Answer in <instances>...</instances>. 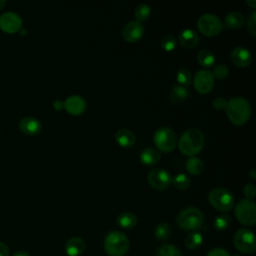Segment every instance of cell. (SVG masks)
I'll use <instances>...</instances> for the list:
<instances>
[{"instance_id":"1","label":"cell","mask_w":256,"mask_h":256,"mask_svg":"<svg viewBox=\"0 0 256 256\" xmlns=\"http://www.w3.org/2000/svg\"><path fill=\"white\" fill-rule=\"evenodd\" d=\"M225 111L232 123L241 125L249 119L251 114V106L246 98L242 96H234L227 100Z\"/></svg>"},{"instance_id":"2","label":"cell","mask_w":256,"mask_h":256,"mask_svg":"<svg viewBox=\"0 0 256 256\" xmlns=\"http://www.w3.org/2000/svg\"><path fill=\"white\" fill-rule=\"evenodd\" d=\"M205 143V137L201 130L197 128H188L180 136L178 147L180 151L188 156H194L199 153Z\"/></svg>"},{"instance_id":"3","label":"cell","mask_w":256,"mask_h":256,"mask_svg":"<svg viewBox=\"0 0 256 256\" xmlns=\"http://www.w3.org/2000/svg\"><path fill=\"white\" fill-rule=\"evenodd\" d=\"M203 222V212L194 206L183 208L176 216L177 225L184 230L195 231L202 226Z\"/></svg>"},{"instance_id":"4","label":"cell","mask_w":256,"mask_h":256,"mask_svg":"<svg viewBox=\"0 0 256 256\" xmlns=\"http://www.w3.org/2000/svg\"><path fill=\"white\" fill-rule=\"evenodd\" d=\"M104 249L110 256H124L129 250V239L120 231H111L104 238Z\"/></svg>"},{"instance_id":"5","label":"cell","mask_w":256,"mask_h":256,"mask_svg":"<svg viewBox=\"0 0 256 256\" xmlns=\"http://www.w3.org/2000/svg\"><path fill=\"white\" fill-rule=\"evenodd\" d=\"M208 201L215 209L227 212L233 208L234 196L232 192L226 188L215 187L209 191Z\"/></svg>"},{"instance_id":"6","label":"cell","mask_w":256,"mask_h":256,"mask_svg":"<svg viewBox=\"0 0 256 256\" xmlns=\"http://www.w3.org/2000/svg\"><path fill=\"white\" fill-rule=\"evenodd\" d=\"M153 141L160 151L170 152L176 147L177 135L172 128L168 126H161L154 132Z\"/></svg>"},{"instance_id":"7","label":"cell","mask_w":256,"mask_h":256,"mask_svg":"<svg viewBox=\"0 0 256 256\" xmlns=\"http://www.w3.org/2000/svg\"><path fill=\"white\" fill-rule=\"evenodd\" d=\"M235 215L243 225L252 226L256 222V205L252 199L243 198L235 205Z\"/></svg>"},{"instance_id":"8","label":"cell","mask_w":256,"mask_h":256,"mask_svg":"<svg viewBox=\"0 0 256 256\" xmlns=\"http://www.w3.org/2000/svg\"><path fill=\"white\" fill-rule=\"evenodd\" d=\"M197 27L200 32L206 36H214L221 32L223 23L214 13H203L197 19Z\"/></svg>"},{"instance_id":"9","label":"cell","mask_w":256,"mask_h":256,"mask_svg":"<svg viewBox=\"0 0 256 256\" xmlns=\"http://www.w3.org/2000/svg\"><path fill=\"white\" fill-rule=\"evenodd\" d=\"M233 243L236 249L244 254H252L256 250L254 233L247 228H241L235 232Z\"/></svg>"},{"instance_id":"10","label":"cell","mask_w":256,"mask_h":256,"mask_svg":"<svg viewBox=\"0 0 256 256\" xmlns=\"http://www.w3.org/2000/svg\"><path fill=\"white\" fill-rule=\"evenodd\" d=\"M147 179L153 188L164 190L171 184L172 176L166 169L162 167H154L149 170Z\"/></svg>"},{"instance_id":"11","label":"cell","mask_w":256,"mask_h":256,"mask_svg":"<svg viewBox=\"0 0 256 256\" xmlns=\"http://www.w3.org/2000/svg\"><path fill=\"white\" fill-rule=\"evenodd\" d=\"M22 18L14 11H6L0 15V29L5 33L13 34L21 30Z\"/></svg>"},{"instance_id":"12","label":"cell","mask_w":256,"mask_h":256,"mask_svg":"<svg viewBox=\"0 0 256 256\" xmlns=\"http://www.w3.org/2000/svg\"><path fill=\"white\" fill-rule=\"evenodd\" d=\"M194 88L202 93H208L214 86V76L208 69H200L193 76Z\"/></svg>"},{"instance_id":"13","label":"cell","mask_w":256,"mask_h":256,"mask_svg":"<svg viewBox=\"0 0 256 256\" xmlns=\"http://www.w3.org/2000/svg\"><path fill=\"white\" fill-rule=\"evenodd\" d=\"M144 34V26L137 20L127 22L122 28V36L128 42H135L139 40Z\"/></svg>"},{"instance_id":"14","label":"cell","mask_w":256,"mask_h":256,"mask_svg":"<svg viewBox=\"0 0 256 256\" xmlns=\"http://www.w3.org/2000/svg\"><path fill=\"white\" fill-rule=\"evenodd\" d=\"M230 59L236 66L246 67L252 61V54L246 47L236 46L230 52Z\"/></svg>"},{"instance_id":"15","label":"cell","mask_w":256,"mask_h":256,"mask_svg":"<svg viewBox=\"0 0 256 256\" xmlns=\"http://www.w3.org/2000/svg\"><path fill=\"white\" fill-rule=\"evenodd\" d=\"M64 108L73 115H78L84 112L86 109V101L85 99L80 95H69L64 100Z\"/></svg>"},{"instance_id":"16","label":"cell","mask_w":256,"mask_h":256,"mask_svg":"<svg viewBox=\"0 0 256 256\" xmlns=\"http://www.w3.org/2000/svg\"><path fill=\"white\" fill-rule=\"evenodd\" d=\"M178 40L185 48L196 47L200 41L199 34L192 28L182 29L178 34Z\"/></svg>"},{"instance_id":"17","label":"cell","mask_w":256,"mask_h":256,"mask_svg":"<svg viewBox=\"0 0 256 256\" xmlns=\"http://www.w3.org/2000/svg\"><path fill=\"white\" fill-rule=\"evenodd\" d=\"M20 130L27 135H35L40 132L42 128V124L39 119L35 117H24L19 122Z\"/></svg>"},{"instance_id":"18","label":"cell","mask_w":256,"mask_h":256,"mask_svg":"<svg viewBox=\"0 0 256 256\" xmlns=\"http://www.w3.org/2000/svg\"><path fill=\"white\" fill-rule=\"evenodd\" d=\"M85 250V242L81 237H71L65 244V252L68 256H80Z\"/></svg>"},{"instance_id":"19","label":"cell","mask_w":256,"mask_h":256,"mask_svg":"<svg viewBox=\"0 0 256 256\" xmlns=\"http://www.w3.org/2000/svg\"><path fill=\"white\" fill-rule=\"evenodd\" d=\"M188 96H189V90L185 86H182L179 84H174L169 89L168 98L173 104L181 103L182 101L186 100L188 98Z\"/></svg>"},{"instance_id":"20","label":"cell","mask_w":256,"mask_h":256,"mask_svg":"<svg viewBox=\"0 0 256 256\" xmlns=\"http://www.w3.org/2000/svg\"><path fill=\"white\" fill-rule=\"evenodd\" d=\"M117 142L124 147H130L135 143V134L128 128H120L115 133Z\"/></svg>"},{"instance_id":"21","label":"cell","mask_w":256,"mask_h":256,"mask_svg":"<svg viewBox=\"0 0 256 256\" xmlns=\"http://www.w3.org/2000/svg\"><path fill=\"white\" fill-rule=\"evenodd\" d=\"M244 23V16L240 11H231L224 17V25L229 29H237Z\"/></svg>"},{"instance_id":"22","label":"cell","mask_w":256,"mask_h":256,"mask_svg":"<svg viewBox=\"0 0 256 256\" xmlns=\"http://www.w3.org/2000/svg\"><path fill=\"white\" fill-rule=\"evenodd\" d=\"M160 158H161L160 151L153 147L144 148L140 153V160L147 165L157 163L160 160Z\"/></svg>"},{"instance_id":"23","label":"cell","mask_w":256,"mask_h":256,"mask_svg":"<svg viewBox=\"0 0 256 256\" xmlns=\"http://www.w3.org/2000/svg\"><path fill=\"white\" fill-rule=\"evenodd\" d=\"M117 224L124 229H132L137 224V217L132 212H122L117 216Z\"/></svg>"},{"instance_id":"24","label":"cell","mask_w":256,"mask_h":256,"mask_svg":"<svg viewBox=\"0 0 256 256\" xmlns=\"http://www.w3.org/2000/svg\"><path fill=\"white\" fill-rule=\"evenodd\" d=\"M203 242V236L202 234L195 230V231H191L190 233H188L184 239V243L185 246L190 249V250H196L198 249Z\"/></svg>"},{"instance_id":"25","label":"cell","mask_w":256,"mask_h":256,"mask_svg":"<svg viewBox=\"0 0 256 256\" xmlns=\"http://www.w3.org/2000/svg\"><path fill=\"white\" fill-rule=\"evenodd\" d=\"M215 60L216 58L214 53L207 48L201 49L197 54V61L204 67L212 66L215 63Z\"/></svg>"},{"instance_id":"26","label":"cell","mask_w":256,"mask_h":256,"mask_svg":"<svg viewBox=\"0 0 256 256\" xmlns=\"http://www.w3.org/2000/svg\"><path fill=\"white\" fill-rule=\"evenodd\" d=\"M203 166H204L203 161L196 156H190L185 163V167L187 171L193 175L199 174L202 171Z\"/></svg>"},{"instance_id":"27","label":"cell","mask_w":256,"mask_h":256,"mask_svg":"<svg viewBox=\"0 0 256 256\" xmlns=\"http://www.w3.org/2000/svg\"><path fill=\"white\" fill-rule=\"evenodd\" d=\"M155 256H183V255L178 247L172 244H163L157 249Z\"/></svg>"},{"instance_id":"28","label":"cell","mask_w":256,"mask_h":256,"mask_svg":"<svg viewBox=\"0 0 256 256\" xmlns=\"http://www.w3.org/2000/svg\"><path fill=\"white\" fill-rule=\"evenodd\" d=\"M154 235L159 240H166L171 235V226L169 223L161 222L154 229Z\"/></svg>"},{"instance_id":"29","label":"cell","mask_w":256,"mask_h":256,"mask_svg":"<svg viewBox=\"0 0 256 256\" xmlns=\"http://www.w3.org/2000/svg\"><path fill=\"white\" fill-rule=\"evenodd\" d=\"M171 183L177 189H186L191 184V179L187 174L180 172L172 177Z\"/></svg>"},{"instance_id":"30","label":"cell","mask_w":256,"mask_h":256,"mask_svg":"<svg viewBox=\"0 0 256 256\" xmlns=\"http://www.w3.org/2000/svg\"><path fill=\"white\" fill-rule=\"evenodd\" d=\"M151 13V8L147 3H140L136 6L134 10V16L137 21L141 22L143 20H146Z\"/></svg>"},{"instance_id":"31","label":"cell","mask_w":256,"mask_h":256,"mask_svg":"<svg viewBox=\"0 0 256 256\" xmlns=\"http://www.w3.org/2000/svg\"><path fill=\"white\" fill-rule=\"evenodd\" d=\"M176 79L179 83V85L182 86H188L192 81V74L189 69L187 68H180L176 72Z\"/></svg>"},{"instance_id":"32","label":"cell","mask_w":256,"mask_h":256,"mask_svg":"<svg viewBox=\"0 0 256 256\" xmlns=\"http://www.w3.org/2000/svg\"><path fill=\"white\" fill-rule=\"evenodd\" d=\"M213 224H214L215 229H217L219 231L225 230V229L228 228V226L230 224V217L225 213L219 214L215 217Z\"/></svg>"},{"instance_id":"33","label":"cell","mask_w":256,"mask_h":256,"mask_svg":"<svg viewBox=\"0 0 256 256\" xmlns=\"http://www.w3.org/2000/svg\"><path fill=\"white\" fill-rule=\"evenodd\" d=\"M177 44V41L175 39V37L171 34H166L164 35L161 40H160V45L161 47L166 50V51H172L175 49Z\"/></svg>"},{"instance_id":"34","label":"cell","mask_w":256,"mask_h":256,"mask_svg":"<svg viewBox=\"0 0 256 256\" xmlns=\"http://www.w3.org/2000/svg\"><path fill=\"white\" fill-rule=\"evenodd\" d=\"M229 73V68L225 64H218L214 67L212 74L214 78L217 79H224Z\"/></svg>"},{"instance_id":"35","label":"cell","mask_w":256,"mask_h":256,"mask_svg":"<svg viewBox=\"0 0 256 256\" xmlns=\"http://www.w3.org/2000/svg\"><path fill=\"white\" fill-rule=\"evenodd\" d=\"M247 28L252 36L256 35V12H255V10H253L248 16Z\"/></svg>"},{"instance_id":"36","label":"cell","mask_w":256,"mask_h":256,"mask_svg":"<svg viewBox=\"0 0 256 256\" xmlns=\"http://www.w3.org/2000/svg\"><path fill=\"white\" fill-rule=\"evenodd\" d=\"M243 193L248 199H252L256 194V187L253 183H247L245 184L243 188Z\"/></svg>"},{"instance_id":"37","label":"cell","mask_w":256,"mask_h":256,"mask_svg":"<svg viewBox=\"0 0 256 256\" xmlns=\"http://www.w3.org/2000/svg\"><path fill=\"white\" fill-rule=\"evenodd\" d=\"M226 104H227V99L224 98L223 96H217V97H215V98L213 99V101H212V105H213L216 109H219V110L224 109L225 106H226Z\"/></svg>"},{"instance_id":"38","label":"cell","mask_w":256,"mask_h":256,"mask_svg":"<svg viewBox=\"0 0 256 256\" xmlns=\"http://www.w3.org/2000/svg\"><path fill=\"white\" fill-rule=\"evenodd\" d=\"M207 256H230V254L222 248H214L209 251Z\"/></svg>"},{"instance_id":"39","label":"cell","mask_w":256,"mask_h":256,"mask_svg":"<svg viewBox=\"0 0 256 256\" xmlns=\"http://www.w3.org/2000/svg\"><path fill=\"white\" fill-rule=\"evenodd\" d=\"M0 256H9V249L3 242H0Z\"/></svg>"},{"instance_id":"40","label":"cell","mask_w":256,"mask_h":256,"mask_svg":"<svg viewBox=\"0 0 256 256\" xmlns=\"http://www.w3.org/2000/svg\"><path fill=\"white\" fill-rule=\"evenodd\" d=\"M53 107L57 110H61L64 108V101L63 100H60V99H56L54 102H53Z\"/></svg>"},{"instance_id":"41","label":"cell","mask_w":256,"mask_h":256,"mask_svg":"<svg viewBox=\"0 0 256 256\" xmlns=\"http://www.w3.org/2000/svg\"><path fill=\"white\" fill-rule=\"evenodd\" d=\"M13 256H30V255L25 251H18L16 253H14Z\"/></svg>"},{"instance_id":"42","label":"cell","mask_w":256,"mask_h":256,"mask_svg":"<svg viewBox=\"0 0 256 256\" xmlns=\"http://www.w3.org/2000/svg\"><path fill=\"white\" fill-rule=\"evenodd\" d=\"M246 3L249 4L252 8L256 7V1L255 0H246Z\"/></svg>"},{"instance_id":"43","label":"cell","mask_w":256,"mask_h":256,"mask_svg":"<svg viewBox=\"0 0 256 256\" xmlns=\"http://www.w3.org/2000/svg\"><path fill=\"white\" fill-rule=\"evenodd\" d=\"M249 176H250L251 178H255V176H256V174H255V169H251V170L249 171Z\"/></svg>"},{"instance_id":"44","label":"cell","mask_w":256,"mask_h":256,"mask_svg":"<svg viewBox=\"0 0 256 256\" xmlns=\"http://www.w3.org/2000/svg\"><path fill=\"white\" fill-rule=\"evenodd\" d=\"M4 5H5V1L4 0H0V9H2Z\"/></svg>"},{"instance_id":"45","label":"cell","mask_w":256,"mask_h":256,"mask_svg":"<svg viewBox=\"0 0 256 256\" xmlns=\"http://www.w3.org/2000/svg\"><path fill=\"white\" fill-rule=\"evenodd\" d=\"M233 256H239V255H233Z\"/></svg>"}]
</instances>
